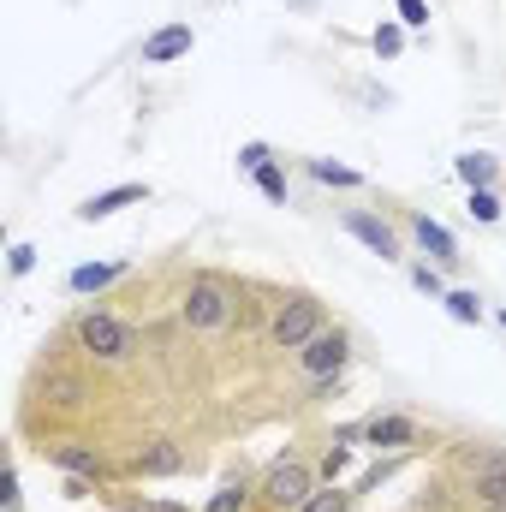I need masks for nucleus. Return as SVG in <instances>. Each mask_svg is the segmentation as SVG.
Instances as JSON below:
<instances>
[{"mask_svg":"<svg viewBox=\"0 0 506 512\" xmlns=\"http://www.w3.org/2000/svg\"><path fill=\"white\" fill-rule=\"evenodd\" d=\"M346 358H352V340H346V328H322L304 352H298V364H304V376L310 382H322V376H340L346 370Z\"/></svg>","mask_w":506,"mask_h":512,"instance_id":"5","label":"nucleus"},{"mask_svg":"<svg viewBox=\"0 0 506 512\" xmlns=\"http://www.w3.org/2000/svg\"><path fill=\"white\" fill-rule=\"evenodd\" d=\"M245 501H251V495H245V483H227L221 495H209V512H245Z\"/></svg>","mask_w":506,"mask_h":512,"instance_id":"25","label":"nucleus"},{"mask_svg":"<svg viewBox=\"0 0 506 512\" xmlns=\"http://www.w3.org/2000/svg\"><path fill=\"white\" fill-rule=\"evenodd\" d=\"M30 268H36V245H12V251H6V274H12V280H24Z\"/></svg>","mask_w":506,"mask_h":512,"instance_id":"26","label":"nucleus"},{"mask_svg":"<svg viewBox=\"0 0 506 512\" xmlns=\"http://www.w3.org/2000/svg\"><path fill=\"white\" fill-rule=\"evenodd\" d=\"M483 512H506V501H495V507H483Z\"/></svg>","mask_w":506,"mask_h":512,"instance_id":"31","label":"nucleus"},{"mask_svg":"<svg viewBox=\"0 0 506 512\" xmlns=\"http://www.w3.org/2000/svg\"><path fill=\"white\" fill-rule=\"evenodd\" d=\"M417 435H423V429H417V423H411V417H399V411H381V417H370V423H364V441H370V447H387V453H405V447H417Z\"/></svg>","mask_w":506,"mask_h":512,"instance_id":"8","label":"nucleus"},{"mask_svg":"<svg viewBox=\"0 0 506 512\" xmlns=\"http://www.w3.org/2000/svg\"><path fill=\"white\" fill-rule=\"evenodd\" d=\"M346 471H352V453H346V447H334V453L322 459V477H328V483H340Z\"/></svg>","mask_w":506,"mask_h":512,"instance_id":"27","label":"nucleus"},{"mask_svg":"<svg viewBox=\"0 0 506 512\" xmlns=\"http://www.w3.org/2000/svg\"><path fill=\"white\" fill-rule=\"evenodd\" d=\"M149 197V185H114V191H96V197H84L78 203V221H108V215H120V209H131V203H143Z\"/></svg>","mask_w":506,"mask_h":512,"instance_id":"10","label":"nucleus"},{"mask_svg":"<svg viewBox=\"0 0 506 512\" xmlns=\"http://www.w3.org/2000/svg\"><path fill=\"white\" fill-rule=\"evenodd\" d=\"M24 507V501H18V471H12V477H6V512H18Z\"/></svg>","mask_w":506,"mask_h":512,"instance_id":"30","label":"nucleus"},{"mask_svg":"<svg viewBox=\"0 0 506 512\" xmlns=\"http://www.w3.org/2000/svg\"><path fill=\"white\" fill-rule=\"evenodd\" d=\"M352 501H358L352 489H340V483H328V489H316V495H310V501H304L298 512H352Z\"/></svg>","mask_w":506,"mask_h":512,"instance_id":"18","label":"nucleus"},{"mask_svg":"<svg viewBox=\"0 0 506 512\" xmlns=\"http://www.w3.org/2000/svg\"><path fill=\"white\" fill-rule=\"evenodd\" d=\"M441 304H447V316H453V322H465V328H477V322H483V298H477V292H465V286H453Z\"/></svg>","mask_w":506,"mask_h":512,"instance_id":"17","label":"nucleus"},{"mask_svg":"<svg viewBox=\"0 0 506 512\" xmlns=\"http://www.w3.org/2000/svg\"><path fill=\"white\" fill-rule=\"evenodd\" d=\"M191 24H161L149 42H143V66H173V60H185L191 54Z\"/></svg>","mask_w":506,"mask_h":512,"instance_id":"9","label":"nucleus"},{"mask_svg":"<svg viewBox=\"0 0 506 512\" xmlns=\"http://www.w3.org/2000/svg\"><path fill=\"white\" fill-rule=\"evenodd\" d=\"M453 173H459L471 191H495V173H501V161H495V155H483V149H471V155H459V161H453Z\"/></svg>","mask_w":506,"mask_h":512,"instance_id":"15","label":"nucleus"},{"mask_svg":"<svg viewBox=\"0 0 506 512\" xmlns=\"http://www.w3.org/2000/svg\"><path fill=\"white\" fill-rule=\"evenodd\" d=\"M322 328H328V322H322V304H316V298H286V304L274 310V322H268V340H274L280 352H304Z\"/></svg>","mask_w":506,"mask_h":512,"instance_id":"4","label":"nucleus"},{"mask_svg":"<svg viewBox=\"0 0 506 512\" xmlns=\"http://www.w3.org/2000/svg\"><path fill=\"white\" fill-rule=\"evenodd\" d=\"M251 179H256V191H262V197H268V203H286V173H280V167H274V155H268V161H262V167H256Z\"/></svg>","mask_w":506,"mask_h":512,"instance_id":"19","label":"nucleus"},{"mask_svg":"<svg viewBox=\"0 0 506 512\" xmlns=\"http://www.w3.org/2000/svg\"><path fill=\"white\" fill-rule=\"evenodd\" d=\"M48 399L66 405V411H78V405H84V387L72 382V376H54V382H48Z\"/></svg>","mask_w":506,"mask_h":512,"instance_id":"22","label":"nucleus"},{"mask_svg":"<svg viewBox=\"0 0 506 512\" xmlns=\"http://www.w3.org/2000/svg\"><path fill=\"white\" fill-rule=\"evenodd\" d=\"M411 286H417V292H429V298H447V280H441V268H429V262H417V268H411Z\"/></svg>","mask_w":506,"mask_h":512,"instance_id":"23","label":"nucleus"},{"mask_svg":"<svg viewBox=\"0 0 506 512\" xmlns=\"http://www.w3.org/2000/svg\"><path fill=\"white\" fill-rule=\"evenodd\" d=\"M72 340H78V352H90L102 364H126L131 352H137V328L120 322V316H108V310H84L72 322Z\"/></svg>","mask_w":506,"mask_h":512,"instance_id":"2","label":"nucleus"},{"mask_svg":"<svg viewBox=\"0 0 506 512\" xmlns=\"http://www.w3.org/2000/svg\"><path fill=\"white\" fill-rule=\"evenodd\" d=\"M393 12H399L405 30H423L429 24V0H393Z\"/></svg>","mask_w":506,"mask_h":512,"instance_id":"24","label":"nucleus"},{"mask_svg":"<svg viewBox=\"0 0 506 512\" xmlns=\"http://www.w3.org/2000/svg\"><path fill=\"white\" fill-rule=\"evenodd\" d=\"M262 161H268V143H245V149H239V167H245V173H256Z\"/></svg>","mask_w":506,"mask_h":512,"instance_id":"28","label":"nucleus"},{"mask_svg":"<svg viewBox=\"0 0 506 512\" xmlns=\"http://www.w3.org/2000/svg\"><path fill=\"white\" fill-rule=\"evenodd\" d=\"M310 495H316V471H310V465H298L292 453H286V459H274V465H268V477H262V489H256V501H262V507H274V512H298Z\"/></svg>","mask_w":506,"mask_h":512,"instance_id":"3","label":"nucleus"},{"mask_svg":"<svg viewBox=\"0 0 506 512\" xmlns=\"http://www.w3.org/2000/svg\"><path fill=\"white\" fill-rule=\"evenodd\" d=\"M346 233H352V239H364L381 262H393V256H399V233H393L387 221H376V215H364V209H352V215H346Z\"/></svg>","mask_w":506,"mask_h":512,"instance_id":"11","label":"nucleus"},{"mask_svg":"<svg viewBox=\"0 0 506 512\" xmlns=\"http://www.w3.org/2000/svg\"><path fill=\"white\" fill-rule=\"evenodd\" d=\"M233 292H227V280H215V274H197L191 286H185V298H179V322L191 328V334H221L227 322H233Z\"/></svg>","mask_w":506,"mask_h":512,"instance_id":"1","label":"nucleus"},{"mask_svg":"<svg viewBox=\"0 0 506 512\" xmlns=\"http://www.w3.org/2000/svg\"><path fill=\"white\" fill-rule=\"evenodd\" d=\"M399 48H405V24H399V18H387V24H376V54H381V60H393Z\"/></svg>","mask_w":506,"mask_h":512,"instance_id":"20","label":"nucleus"},{"mask_svg":"<svg viewBox=\"0 0 506 512\" xmlns=\"http://www.w3.org/2000/svg\"><path fill=\"white\" fill-rule=\"evenodd\" d=\"M506 209H501V197L495 191H471V221H483V227H495Z\"/></svg>","mask_w":506,"mask_h":512,"instance_id":"21","label":"nucleus"},{"mask_svg":"<svg viewBox=\"0 0 506 512\" xmlns=\"http://www.w3.org/2000/svg\"><path fill=\"white\" fill-rule=\"evenodd\" d=\"M42 453H48L72 483H90V489H96V483H108V477H114V465H108L90 441H60V447H42Z\"/></svg>","mask_w":506,"mask_h":512,"instance_id":"6","label":"nucleus"},{"mask_svg":"<svg viewBox=\"0 0 506 512\" xmlns=\"http://www.w3.org/2000/svg\"><path fill=\"white\" fill-rule=\"evenodd\" d=\"M126 256H114V262H84V268H72V280H66V286H72V292H78V298H90V292H102V286H114V280H126Z\"/></svg>","mask_w":506,"mask_h":512,"instance_id":"13","label":"nucleus"},{"mask_svg":"<svg viewBox=\"0 0 506 512\" xmlns=\"http://www.w3.org/2000/svg\"><path fill=\"white\" fill-rule=\"evenodd\" d=\"M310 179L316 185H340V191H358L364 185V173L358 167H340V161H310Z\"/></svg>","mask_w":506,"mask_h":512,"instance_id":"16","label":"nucleus"},{"mask_svg":"<svg viewBox=\"0 0 506 512\" xmlns=\"http://www.w3.org/2000/svg\"><path fill=\"white\" fill-rule=\"evenodd\" d=\"M411 239L423 245V256H435V262H459V245H453V233H447L441 221H429V215H411Z\"/></svg>","mask_w":506,"mask_h":512,"instance_id":"14","label":"nucleus"},{"mask_svg":"<svg viewBox=\"0 0 506 512\" xmlns=\"http://www.w3.org/2000/svg\"><path fill=\"white\" fill-rule=\"evenodd\" d=\"M179 465H185V453H179L173 441H149V447L131 453V471H137V477H173Z\"/></svg>","mask_w":506,"mask_h":512,"instance_id":"12","label":"nucleus"},{"mask_svg":"<svg viewBox=\"0 0 506 512\" xmlns=\"http://www.w3.org/2000/svg\"><path fill=\"white\" fill-rule=\"evenodd\" d=\"M483 507H495V501H506V453L501 447H489V453H477L471 459V483H465Z\"/></svg>","mask_w":506,"mask_h":512,"instance_id":"7","label":"nucleus"},{"mask_svg":"<svg viewBox=\"0 0 506 512\" xmlns=\"http://www.w3.org/2000/svg\"><path fill=\"white\" fill-rule=\"evenodd\" d=\"M131 512H185V507H179V501H137Z\"/></svg>","mask_w":506,"mask_h":512,"instance_id":"29","label":"nucleus"},{"mask_svg":"<svg viewBox=\"0 0 506 512\" xmlns=\"http://www.w3.org/2000/svg\"><path fill=\"white\" fill-rule=\"evenodd\" d=\"M501 322H506V316H501Z\"/></svg>","mask_w":506,"mask_h":512,"instance_id":"32","label":"nucleus"}]
</instances>
